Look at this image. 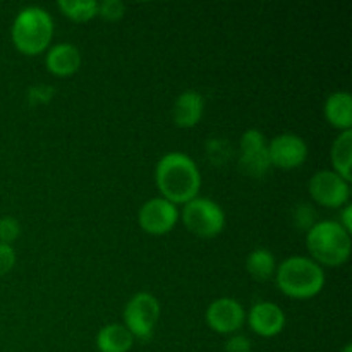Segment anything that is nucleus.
<instances>
[{
    "label": "nucleus",
    "instance_id": "26",
    "mask_svg": "<svg viewBox=\"0 0 352 352\" xmlns=\"http://www.w3.org/2000/svg\"><path fill=\"white\" fill-rule=\"evenodd\" d=\"M340 227H342L346 232H352V206L347 203L346 206H344V210L340 212V220H339Z\"/></svg>",
    "mask_w": 352,
    "mask_h": 352
},
{
    "label": "nucleus",
    "instance_id": "11",
    "mask_svg": "<svg viewBox=\"0 0 352 352\" xmlns=\"http://www.w3.org/2000/svg\"><path fill=\"white\" fill-rule=\"evenodd\" d=\"M206 325L222 336H234L243 329L246 322V311L237 299L219 298L206 308Z\"/></svg>",
    "mask_w": 352,
    "mask_h": 352
},
{
    "label": "nucleus",
    "instance_id": "27",
    "mask_svg": "<svg viewBox=\"0 0 352 352\" xmlns=\"http://www.w3.org/2000/svg\"><path fill=\"white\" fill-rule=\"evenodd\" d=\"M340 352H352V346H351V344H347V346L344 347V349L340 351Z\"/></svg>",
    "mask_w": 352,
    "mask_h": 352
},
{
    "label": "nucleus",
    "instance_id": "9",
    "mask_svg": "<svg viewBox=\"0 0 352 352\" xmlns=\"http://www.w3.org/2000/svg\"><path fill=\"white\" fill-rule=\"evenodd\" d=\"M140 227L150 236H165L179 222V210L165 198H151L138 213Z\"/></svg>",
    "mask_w": 352,
    "mask_h": 352
},
{
    "label": "nucleus",
    "instance_id": "12",
    "mask_svg": "<svg viewBox=\"0 0 352 352\" xmlns=\"http://www.w3.org/2000/svg\"><path fill=\"white\" fill-rule=\"evenodd\" d=\"M246 320L250 323L251 330L256 336L265 337V339L277 337L278 333L284 332L285 323H287L284 309L278 305H275V302L268 301L254 305L246 315Z\"/></svg>",
    "mask_w": 352,
    "mask_h": 352
},
{
    "label": "nucleus",
    "instance_id": "5",
    "mask_svg": "<svg viewBox=\"0 0 352 352\" xmlns=\"http://www.w3.org/2000/svg\"><path fill=\"white\" fill-rule=\"evenodd\" d=\"M179 217L186 229L201 239H213L226 227V213L222 206L210 198L196 196L195 199L186 203Z\"/></svg>",
    "mask_w": 352,
    "mask_h": 352
},
{
    "label": "nucleus",
    "instance_id": "13",
    "mask_svg": "<svg viewBox=\"0 0 352 352\" xmlns=\"http://www.w3.org/2000/svg\"><path fill=\"white\" fill-rule=\"evenodd\" d=\"M45 65L50 74L57 78H69L81 67V52L72 43H57L47 50Z\"/></svg>",
    "mask_w": 352,
    "mask_h": 352
},
{
    "label": "nucleus",
    "instance_id": "6",
    "mask_svg": "<svg viewBox=\"0 0 352 352\" xmlns=\"http://www.w3.org/2000/svg\"><path fill=\"white\" fill-rule=\"evenodd\" d=\"M160 320V302L150 292H138L124 308V327L134 339L150 340Z\"/></svg>",
    "mask_w": 352,
    "mask_h": 352
},
{
    "label": "nucleus",
    "instance_id": "2",
    "mask_svg": "<svg viewBox=\"0 0 352 352\" xmlns=\"http://www.w3.org/2000/svg\"><path fill=\"white\" fill-rule=\"evenodd\" d=\"M275 282L287 298L311 299L325 287V272L311 258L291 256L277 267Z\"/></svg>",
    "mask_w": 352,
    "mask_h": 352
},
{
    "label": "nucleus",
    "instance_id": "1",
    "mask_svg": "<svg viewBox=\"0 0 352 352\" xmlns=\"http://www.w3.org/2000/svg\"><path fill=\"white\" fill-rule=\"evenodd\" d=\"M155 182L162 198L177 205H186L198 196L201 189V174L191 157L181 151H172L158 160Z\"/></svg>",
    "mask_w": 352,
    "mask_h": 352
},
{
    "label": "nucleus",
    "instance_id": "22",
    "mask_svg": "<svg viewBox=\"0 0 352 352\" xmlns=\"http://www.w3.org/2000/svg\"><path fill=\"white\" fill-rule=\"evenodd\" d=\"M294 222L299 229L308 232L313 226L316 223V212L309 205H299L294 210Z\"/></svg>",
    "mask_w": 352,
    "mask_h": 352
},
{
    "label": "nucleus",
    "instance_id": "18",
    "mask_svg": "<svg viewBox=\"0 0 352 352\" xmlns=\"http://www.w3.org/2000/svg\"><path fill=\"white\" fill-rule=\"evenodd\" d=\"M246 270L254 280H268L270 277H274L275 270H277V261H275L274 253H270L265 248L253 250L246 258Z\"/></svg>",
    "mask_w": 352,
    "mask_h": 352
},
{
    "label": "nucleus",
    "instance_id": "24",
    "mask_svg": "<svg viewBox=\"0 0 352 352\" xmlns=\"http://www.w3.org/2000/svg\"><path fill=\"white\" fill-rule=\"evenodd\" d=\"M52 96H54V88H48V86H34L28 93V100L31 105H41V103L50 102Z\"/></svg>",
    "mask_w": 352,
    "mask_h": 352
},
{
    "label": "nucleus",
    "instance_id": "4",
    "mask_svg": "<svg viewBox=\"0 0 352 352\" xmlns=\"http://www.w3.org/2000/svg\"><path fill=\"white\" fill-rule=\"evenodd\" d=\"M10 36L14 47L23 55L43 54L54 38V19L41 7H24L14 19Z\"/></svg>",
    "mask_w": 352,
    "mask_h": 352
},
{
    "label": "nucleus",
    "instance_id": "25",
    "mask_svg": "<svg viewBox=\"0 0 352 352\" xmlns=\"http://www.w3.org/2000/svg\"><path fill=\"white\" fill-rule=\"evenodd\" d=\"M226 352H251V340L246 336L234 333L226 342Z\"/></svg>",
    "mask_w": 352,
    "mask_h": 352
},
{
    "label": "nucleus",
    "instance_id": "7",
    "mask_svg": "<svg viewBox=\"0 0 352 352\" xmlns=\"http://www.w3.org/2000/svg\"><path fill=\"white\" fill-rule=\"evenodd\" d=\"M309 195L313 201L325 208H342L349 203V182L344 181L337 172L320 170L309 179Z\"/></svg>",
    "mask_w": 352,
    "mask_h": 352
},
{
    "label": "nucleus",
    "instance_id": "21",
    "mask_svg": "<svg viewBox=\"0 0 352 352\" xmlns=\"http://www.w3.org/2000/svg\"><path fill=\"white\" fill-rule=\"evenodd\" d=\"M21 226L14 217H2L0 219V244H10L19 237Z\"/></svg>",
    "mask_w": 352,
    "mask_h": 352
},
{
    "label": "nucleus",
    "instance_id": "8",
    "mask_svg": "<svg viewBox=\"0 0 352 352\" xmlns=\"http://www.w3.org/2000/svg\"><path fill=\"white\" fill-rule=\"evenodd\" d=\"M239 167L246 175L260 179L270 170L268 143L263 133L258 129H248L241 138Z\"/></svg>",
    "mask_w": 352,
    "mask_h": 352
},
{
    "label": "nucleus",
    "instance_id": "17",
    "mask_svg": "<svg viewBox=\"0 0 352 352\" xmlns=\"http://www.w3.org/2000/svg\"><path fill=\"white\" fill-rule=\"evenodd\" d=\"M333 172L340 175L344 181L351 182L352 168V131H344L336 138L330 150Z\"/></svg>",
    "mask_w": 352,
    "mask_h": 352
},
{
    "label": "nucleus",
    "instance_id": "10",
    "mask_svg": "<svg viewBox=\"0 0 352 352\" xmlns=\"http://www.w3.org/2000/svg\"><path fill=\"white\" fill-rule=\"evenodd\" d=\"M268 157L272 167L294 170L301 167L308 158V144L298 134H278L268 143Z\"/></svg>",
    "mask_w": 352,
    "mask_h": 352
},
{
    "label": "nucleus",
    "instance_id": "16",
    "mask_svg": "<svg viewBox=\"0 0 352 352\" xmlns=\"http://www.w3.org/2000/svg\"><path fill=\"white\" fill-rule=\"evenodd\" d=\"M134 337L120 323H110L100 329L96 336V347L100 352H129L133 349Z\"/></svg>",
    "mask_w": 352,
    "mask_h": 352
},
{
    "label": "nucleus",
    "instance_id": "3",
    "mask_svg": "<svg viewBox=\"0 0 352 352\" xmlns=\"http://www.w3.org/2000/svg\"><path fill=\"white\" fill-rule=\"evenodd\" d=\"M351 234L336 220L316 222L306 232V248L320 267H340L351 256Z\"/></svg>",
    "mask_w": 352,
    "mask_h": 352
},
{
    "label": "nucleus",
    "instance_id": "23",
    "mask_svg": "<svg viewBox=\"0 0 352 352\" xmlns=\"http://www.w3.org/2000/svg\"><path fill=\"white\" fill-rule=\"evenodd\" d=\"M14 265H16V251L12 250V246L0 244V278L9 274Z\"/></svg>",
    "mask_w": 352,
    "mask_h": 352
},
{
    "label": "nucleus",
    "instance_id": "14",
    "mask_svg": "<svg viewBox=\"0 0 352 352\" xmlns=\"http://www.w3.org/2000/svg\"><path fill=\"white\" fill-rule=\"evenodd\" d=\"M205 113V98L199 91L188 89L177 96L172 109L174 124L181 129H192L199 124Z\"/></svg>",
    "mask_w": 352,
    "mask_h": 352
},
{
    "label": "nucleus",
    "instance_id": "15",
    "mask_svg": "<svg viewBox=\"0 0 352 352\" xmlns=\"http://www.w3.org/2000/svg\"><path fill=\"white\" fill-rule=\"evenodd\" d=\"M323 113L332 127L344 131H352V98L349 91H336L327 98L323 105Z\"/></svg>",
    "mask_w": 352,
    "mask_h": 352
},
{
    "label": "nucleus",
    "instance_id": "19",
    "mask_svg": "<svg viewBox=\"0 0 352 352\" xmlns=\"http://www.w3.org/2000/svg\"><path fill=\"white\" fill-rule=\"evenodd\" d=\"M57 7L74 23H88L98 16V2L95 0H58Z\"/></svg>",
    "mask_w": 352,
    "mask_h": 352
},
{
    "label": "nucleus",
    "instance_id": "20",
    "mask_svg": "<svg viewBox=\"0 0 352 352\" xmlns=\"http://www.w3.org/2000/svg\"><path fill=\"white\" fill-rule=\"evenodd\" d=\"M124 14H126V6L120 0H103V2H98V16L102 19L116 23V21L122 19Z\"/></svg>",
    "mask_w": 352,
    "mask_h": 352
}]
</instances>
